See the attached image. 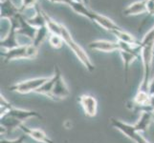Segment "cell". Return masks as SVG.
Masks as SVG:
<instances>
[{"label":"cell","mask_w":154,"mask_h":143,"mask_svg":"<svg viewBox=\"0 0 154 143\" xmlns=\"http://www.w3.org/2000/svg\"><path fill=\"white\" fill-rule=\"evenodd\" d=\"M142 45V55L141 59L143 61V67H144V73H143V79L139 90L145 92H149L150 85V76L152 70V59L154 55V27L148 31L141 40Z\"/></svg>","instance_id":"6da1fadb"},{"label":"cell","mask_w":154,"mask_h":143,"mask_svg":"<svg viewBox=\"0 0 154 143\" xmlns=\"http://www.w3.org/2000/svg\"><path fill=\"white\" fill-rule=\"evenodd\" d=\"M61 37L64 40V43L70 48L71 51L75 54V55L78 57V59L82 62V64L85 67L89 72H93L95 70V66L92 63L91 59L89 58L86 52L79 46L77 42L73 39L71 34L66 29L65 26H61Z\"/></svg>","instance_id":"7a4b0ae2"},{"label":"cell","mask_w":154,"mask_h":143,"mask_svg":"<svg viewBox=\"0 0 154 143\" xmlns=\"http://www.w3.org/2000/svg\"><path fill=\"white\" fill-rule=\"evenodd\" d=\"M38 54V48L33 44L20 45L14 49L8 50L1 52V56L4 58V62L8 63L10 61L17 59H34Z\"/></svg>","instance_id":"3957f363"},{"label":"cell","mask_w":154,"mask_h":143,"mask_svg":"<svg viewBox=\"0 0 154 143\" xmlns=\"http://www.w3.org/2000/svg\"><path fill=\"white\" fill-rule=\"evenodd\" d=\"M50 77H36L32 78L29 80H25L19 83H15L9 86V90L12 92H15L18 94H29L32 92H36L43 85V84L49 80Z\"/></svg>","instance_id":"277c9868"},{"label":"cell","mask_w":154,"mask_h":143,"mask_svg":"<svg viewBox=\"0 0 154 143\" xmlns=\"http://www.w3.org/2000/svg\"><path fill=\"white\" fill-rule=\"evenodd\" d=\"M55 73L57 75V80L49 98L55 100V101H60V100L67 98L70 95V91H69L64 79L62 77L60 69L57 65H55Z\"/></svg>","instance_id":"5b68a950"},{"label":"cell","mask_w":154,"mask_h":143,"mask_svg":"<svg viewBox=\"0 0 154 143\" xmlns=\"http://www.w3.org/2000/svg\"><path fill=\"white\" fill-rule=\"evenodd\" d=\"M110 123L114 128L122 132L125 136H126L128 139H130L135 143H149L144 136L140 135V133L135 131L133 125L125 123L123 121H121L115 118H110Z\"/></svg>","instance_id":"8992f818"},{"label":"cell","mask_w":154,"mask_h":143,"mask_svg":"<svg viewBox=\"0 0 154 143\" xmlns=\"http://www.w3.org/2000/svg\"><path fill=\"white\" fill-rule=\"evenodd\" d=\"M21 14H22V13H21ZM20 15H18L17 18H14L12 20H10L11 27H10L9 33L3 39H1V41H0V46H1V48L7 49V51L14 49V48L20 46L19 43H18V41H17V30L20 27V22H19V16H20Z\"/></svg>","instance_id":"52a82bcc"},{"label":"cell","mask_w":154,"mask_h":143,"mask_svg":"<svg viewBox=\"0 0 154 143\" xmlns=\"http://www.w3.org/2000/svg\"><path fill=\"white\" fill-rule=\"evenodd\" d=\"M79 103L83 109V112L88 118H94L96 116L98 112V102L97 99L92 95L82 94L78 98Z\"/></svg>","instance_id":"ba28073f"},{"label":"cell","mask_w":154,"mask_h":143,"mask_svg":"<svg viewBox=\"0 0 154 143\" xmlns=\"http://www.w3.org/2000/svg\"><path fill=\"white\" fill-rule=\"evenodd\" d=\"M21 13L20 9L14 6L12 0H4L0 2V17L1 19H9L12 20L17 18Z\"/></svg>","instance_id":"9c48e42d"},{"label":"cell","mask_w":154,"mask_h":143,"mask_svg":"<svg viewBox=\"0 0 154 143\" xmlns=\"http://www.w3.org/2000/svg\"><path fill=\"white\" fill-rule=\"evenodd\" d=\"M88 47L91 50L103 52H113L116 51H121V45L119 42H111L107 40H95L90 42Z\"/></svg>","instance_id":"30bf717a"},{"label":"cell","mask_w":154,"mask_h":143,"mask_svg":"<svg viewBox=\"0 0 154 143\" xmlns=\"http://www.w3.org/2000/svg\"><path fill=\"white\" fill-rule=\"evenodd\" d=\"M19 129L23 132L26 136H29L33 139L38 141L40 143H54L50 137L46 135V133L41 129H32L29 127L25 126L24 123H21Z\"/></svg>","instance_id":"8fae6325"},{"label":"cell","mask_w":154,"mask_h":143,"mask_svg":"<svg viewBox=\"0 0 154 143\" xmlns=\"http://www.w3.org/2000/svg\"><path fill=\"white\" fill-rule=\"evenodd\" d=\"M10 115L13 118H17L20 121L24 122L25 120H27L32 118H42V116L40 114H38L35 111H30V110H23V109H18L14 108V106L10 108V110L6 113V115ZM3 116V115H2Z\"/></svg>","instance_id":"7c38bea8"},{"label":"cell","mask_w":154,"mask_h":143,"mask_svg":"<svg viewBox=\"0 0 154 143\" xmlns=\"http://www.w3.org/2000/svg\"><path fill=\"white\" fill-rule=\"evenodd\" d=\"M90 20L94 21V22H96L97 24H99L100 27L103 28L104 30L108 31H115V30H119L121 29L118 25H117L112 19L108 18L107 16H105V15H103V14H100L96 12H94L92 10L91 13V15H90Z\"/></svg>","instance_id":"4fadbf2b"},{"label":"cell","mask_w":154,"mask_h":143,"mask_svg":"<svg viewBox=\"0 0 154 143\" xmlns=\"http://www.w3.org/2000/svg\"><path fill=\"white\" fill-rule=\"evenodd\" d=\"M19 22H20V27L17 30V34H22V35L27 36V37H29L33 41L35 39L38 28L30 24L28 22V20L25 19V17H23L22 14L19 16Z\"/></svg>","instance_id":"5bb4252c"},{"label":"cell","mask_w":154,"mask_h":143,"mask_svg":"<svg viewBox=\"0 0 154 143\" xmlns=\"http://www.w3.org/2000/svg\"><path fill=\"white\" fill-rule=\"evenodd\" d=\"M146 2L147 0H140V1L132 3L124 10L123 13L125 16H132V15H138L147 13Z\"/></svg>","instance_id":"9a60e30c"},{"label":"cell","mask_w":154,"mask_h":143,"mask_svg":"<svg viewBox=\"0 0 154 143\" xmlns=\"http://www.w3.org/2000/svg\"><path fill=\"white\" fill-rule=\"evenodd\" d=\"M120 55L123 58L124 61V67H125V82L127 83L128 81V73H129V69L130 65L133 63L137 58H140L137 55L133 54V52H126V51H120Z\"/></svg>","instance_id":"2e32d148"},{"label":"cell","mask_w":154,"mask_h":143,"mask_svg":"<svg viewBox=\"0 0 154 143\" xmlns=\"http://www.w3.org/2000/svg\"><path fill=\"white\" fill-rule=\"evenodd\" d=\"M153 118V113L150 112H143L139 120L133 125L134 129L138 133H141V132H146L149 126L151 119Z\"/></svg>","instance_id":"e0dca14e"},{"label":"cell","mask_w":154,"mask_h":143,"mask_svg":"<svg viewBox=\"0 0 154 143\" xmlns=\"http://www.w3.org/2000/svg\"><path fill=\"white\" fill-rule=\"evenodd\" d=\"M22 121H20L17 118L10 115H3L1 116V131H7L8 133H11L14 129H19V126Z\"/></svg>","instance_id":"ac0fdd59"},{"label":"cell","mask_w":154,"mask_h":143,"mask_svg":"<svg viewBox=\"0 0 154 143\" xmlns=\"http://www.w3.org/2000/svg\"><path fill=\"white\" fill-rule=\"evenodd\" d=\"M111 34H113L118 41L121 42H125V43H129V44H139L141 41H138L133 35H131L130 34L126 33L123 29H119V30H115L111 31Z\"/></svg>","instance_id":"d6986e66"},{"label":"cell","mask_w":154,"mask_h":143,"mask_svg":"<svg viewBox=\"0 0 154 143\" xmlns=\"http://www.w3.org/2000/svg\"><path fill=\"white\" fill-rule=\"evenodd\" d=\"M43 15H44V18H45L46 27L48 28L50 33L53 34L60 35L61 34V26H62V24L57 22V21L53 19L48 13H46L44 10H43Z\"/></svg>","instance_id":"ffe728a7"},{"label":"cell","mask_w":154,"mask_h":143,"mask_svg":"<svg viewBox=\"0 0 154 143\" xmlns=\"http://www.w3.org/2000/svg\"><path fill=\"white\" fill-rule=\"evenodd\" d=\"M56 80H57V75L54 73V75H53V76L49 78V80H48V81H46V82L43 84V85H42L35 93L40 94H44V95H46V97H50V94H51V93H52L53 88H54V85H55Z\"/></svg>","instance_id":"44dd1931"},{"label":"cell","mask_w":154,"mask_h":143,"mask_svg":"<svg viewBox=\"0 0 154 143\" xmlns=\"http://www.w3.org/2000/svg\"><path fill=\"white\" fill-rule=\"evenodd\" d=\"M48 33H50L48 28L45 26H41V27L38 28V31H36V34L35 36V39L33 40V45H35L36 48H38L40 46V44H42V42L45 40V38L48 35Z\"/></svg>","instance_id":"7402d4cb"},{"label":"cell","mask_w":154,"mask_h":143,"mask_svg":"<svg viewBox=\"0 0 154 143\" xmlns=\"http://www.w3.org/2000/svg\"><path fill=\"white\" fill-rule=\"evenodd\" d=\"M49 43L53 48H55V49H60V48L63 46L64 40H63V38L61 37V35L51 34L50 37H49Z\"/></svg>","instance_id":"603a6c76"},{"label":"cell","mask_w":154,"mask_h":143,"mask_svg":"<svg viewBox=\"0 0 154 143\" xmlns=\"http://www.w3.org/2000/svg\"><path fill=\"white\" fill-rule=\"evenodd\" d=\"M38 5V0H21V6H20V12L23 13L25 10L30 8H35Z\"/></svg>","instance_id":"cb8c5ba5"},{"label":"cell","mask_w":154,"mask_h":143,"mask_svg":"<svg viewBox=\"0 0 154 143\" xmlns=\"http://www.w3.org/2000/svg\"><path fill=\"white\" fill-rule=\"evenodd\" d=\"M25 140H26V136L24 134L23 136H19L18 139H13V140H9V139H2L1 140H0V143H25Z\"/></svg>","instance_id":"d4e9b609"},{"label":"cell","mask_w":154,"mask_h":143,"mask_svg":"<svg viewBox=\"0 0 154 143\" xmlns=\"http://www.w3.org/2000/svg\"><path fill=\"white\" fill-rule=\"evenodd\" d=\"M51 3H60V0H49Z\"/></svg>","instance_id":"484cf974"},{"label":"cell","mask_w":154,"mask_h":143,"mask_svg":"<svg viewBox=\"0 0 154 143\" xmlns=\"http://www.w3.org/2000/svg\"><path fill=\"white\" fill-rule=\"evenodd\" d=\"M82 1H83V3L85 4V5H88V4H89V1H90V0H82Z\"/></svg>","instance_id":"4316f807"},{"label":"cell","mask_w":154,"mask_h":143,"mask_svg":"<svg viewBox=\"0 0 154 143\" xmlns=\"http://www.w3.org/2000/svg\"><path fill=\"white\" fill-rule=\"evenodd\" d=\"M153 119H154V113H153Z\"/></svg>","instance_id":"83f0119b"},{"label":"cell","mask_w":154,"mask_h":143,"mask_svg":"<svg viewBox=\"0 0 154 143\" xmlns=\"http://www.w3.org/2000/svg\"><path fill=\"white\" fill-rule=\"evenodd\" d=\"M0 1H4V0H0Z\"/></svg>","instance_id":"f1b7e54d"}]
</instances>
